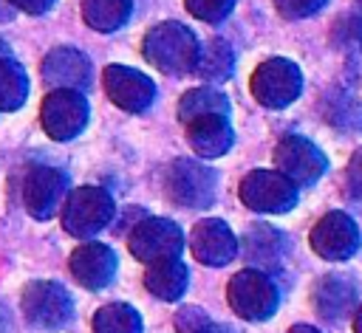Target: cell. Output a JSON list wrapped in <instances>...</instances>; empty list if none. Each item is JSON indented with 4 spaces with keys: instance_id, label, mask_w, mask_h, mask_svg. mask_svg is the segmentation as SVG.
Segmentation results:
<instances>
[{
    "instance_id": "cell-31",
    "label": "cell",
    "mask_w": 362,
    "mask_h": 333,
    "mask_svg": "<svg viewBox=\"0 0 362 333\" xmlns=\"http://www.w3.org/2000/svg\"><path fill=\"white\" fill-rule=\"evenodd\" d=\"M8 3L17 6V8H23V11H28V14H42V11L51 8L54 0H8Z\"/></svg>"
},
{
    "instance_id": "cell-34",
    "label": "cell",
    "mask_w": 362,
    "mask_h": 333,
    "mask_svg": "<svg viewBox=\"0 0 362 333\" xmlns=\"http://www.w3.org/2000/svg\"><path fill=\"white\" fill-rule=\"evenodd\" d=\"M354 330L362 333V308H359V313H356V319H354Z\"/></svg>"
},
{
    "instance_id": "cell-19",
    "label": "cell",
    "mask_w": 362,
    "mask_h": 333,
    "mask_svg": "<svg viewBox=\"0 0 362 333\" xmlns=\"http://www.w3.org/2000/svg\"><path fill=\"white\" fill-rule=\"evenodd\" d=\"M356 302V285L345 277H322L314 288V305L328 319H342Z\"/></svg>"
},
{
    "instance_id": "cell-29",
    "label": "cell",
    "mask_w": 362,
    "mask_h": 333,
    "mask_svg": "<svg viewBox=\"0 0 362 333\" xmlns=\"http://www.w3.org/2000/svg\"><path fill=\"white\" fill-rule=\"evenodd\" d=\"M325 0H274L277 11L286 17V20H300V17H308L314 11L322 8Z\"/></svg>"
},
{
    "instance_id": "cell-10",
    "label": "cell",
    "mask_w": 362,
    "mask_h": 333,
    "mask_svg": "<svg viewBox=\"0 0 362 333\" xmlns=\"http://www.w3.org/2000/svg\"><path fill=\"white\" fill-rule=\"evenodd\" d=\"M68 198V178L65 172L54 169V166H37L25 175V186H23V200L31 217L37 220H48L54 217L62 203Z\"/></svg>"
},
{
    "instance_id": "cell-6",
    "label": "cell",
    "mask_w": 362,
    "mask_h": 333,
    "mask_svg": "<svg viewBox=\"0 0 362 333\" xmlns=\"http://www.w3.org/2000/svg\"><path fill=\"white\" fill-rule=\"evenodd\" d=\"M240 198L249 209L255 212H269V214H280L288 212L297 203V186L272 169H255L243 178L240 183Z\"/></svg>"
},
{
    "instance_id": "cell-3",
    "label": "cell",
    "mask_w": 362,
    "mask_h": 333,
    "mask_svg": "<svg viewBox=\"0 0 362 333\" xmlns=\"http://www.w3.org/2000/svg\"><path fill=\"white\" fill-rule=\"evenodd\" d=\"M113 217V200L99 186H79L62 203V226L74 237H90Z\"/></svg>"
},
{
    "instance_id": "cell-17",
    "label": "cell",
    "mask_w": 362,
    "mask_h": 333,
    "mask_svg": "<svg viewBox=\"0 0 362 333\" xmlns=\"http://www.w3.org/2000/svg\"><path fill=\"white\" fill-rule=\"evenodd\" d=\"M238 248L257 271H274L286 257V237L272 226H252Z\"/></svg>"
},
{
    "instance_id": "cell-22",
    "label": "cell",
    "mask_w": 362,
    "mask_h": 333,
    "mask_svg": "<svg viewBox=\"0 0 362 333\" xmlns=\"http://www.w3.org/2000/svg\"><path fill=\"white\" fill-rule=\"evenodd\" d=\"M133 3L130 0H85L82 14L85 23L96 31H116L119 25L127 23Z\"/></svg>"
},
{
    "instance_id": "cell-11",
    "label": "cell",
    "mask_w": 362,
    "mask_h": 333,
    "mask_svg": "<svg viewBox=\"0 0 362 333\" xmlns=\"http://www.w3.org/2000/svg\"><path fill=\"white\" fill-rule=\"evenodd\" d=\"M274 164L294 186L314 183L325 172V155L303 135H286L274 147Z\"/></svg>"
},
{
    "instance_id": "cell-2",
    "label": "cell",
    "mask_w": 362,
    "mask_h": 333,
    "mask_svg": "<svg viewBox=\"0 0 362 333\" xmlns=\"http://www.w3.org/2000/svg\"><path fill=\"white\" fill-rule=\"evenodd\" d=\"M167 192L178 206L206 209L215 200L218 175L195 158H178L167 172Z\"/></svg>"
},
{
    "instance_id": "cell-16",
    "label": "cell",
    "mask_w": 362,
    "mask_h": 333,
    "mask_svg": "<svg viewBox=\"0 0 362 333\" xmlns=\"http://www.w3.org/2000/svg\"><path fill=\"white\" fill-rule=\"evenodd\" d=\"M42 79L48 87L57 90H85L90 85V62L74 48H57L42 62Z\"/></svg>"
},
{
    "instance_id": "cell-9",
    "label": "cell",
    "mask_w": 362,
    "mask_h": 333,
    "mask_svg": "<svg viewBox=\"0 0 362 333\" xmlns=\"http://www.w3.org/2000/svg\"><path fill=\"white\" fill-rule=\"evenodd\" d=\"M181 246H184L181 229L164 217H144L130 231V251L141 262H158V260L178 257Z\"/></svg>"
},
{
    "instance_id": "cell-5",
    "label": "cell",
    "mask_w": 362,
    "mask_h": 333,
    "mask_svg": "<svg viewBox=\"0 0 362 333\" xmlns=\"http://www.w3.org/2000/svg\"><path fill=\"white\" fill-rule=\"evenodd\" d=\"M303 76L288 59H266L252 73V93L266 107H286L300 96Z\"/></svg>"
},
{
    "instance_id": "cell-33",
    "label": "cell",
    "mask_w": 362,
    "mask_h": 333,
    "mask_svg": "<svg viewBox=\"0 0 362 333\" xmlns=\"http://www.w3.org/2000/svg\"><path fill=\"white\" fill-rule=\"evenodd\" d=\"M206 333H232L229 327H223V325H209L206 327Z\"/></svg>"
},
{
    "instance_id": "cell-15",
    "label": "cell",
    "mask_w": 362,
    "mask_h": 333,
    "mask_svg": "<svg viewBox=\"0 0 362 333\" xmlns=\"http://www.w3.org/2000/svg\"><path fill=\"white\" fill-rule=\"evenodd\" d=\"M71 274L79 285L99 291L116 274V254L105 243H85L71 254Z\"/></svg>"
},
{
    "instance_id": "cell-13",
    "label": "cell",
    "mask_w": 362,
    "mask_h": 333,
    "mask_svg": "<svg viewBox=\"0 0 362 333\" xmlns=\"http://www.w3.org/2000/svg\"><path fill=\"white\" fill-rule=\"evenodd\" d=\"M105 90L113 99V104H119L127 113L147 110L153 96H156L153 82L141 71L127 68V65H107L105 68Z\"/></svg>"
},
{
    "instance_id": "cell-7",
    "label": "cell",
    "mask_w": 362,
    "mask_h": 333,
    "mask_svg": "<svg viewBox=\"0 0 362 333\" xmlns=\"http://www.w3.org/2000/svg\"><path fill=\"white\" fill-rule=\"evenodd\" d=\"M23 313L28 316L31 325L45 327V330H57L71 319L74 302H71V293L62 285L40 279V282L25 285V291H23Z\"/></svg>"
},
{
    "instance_id": "cell-28",
    "label": "cell",
    "mask_w": 362,
    "mask_h": 333,
    "mask_svg": "<svg viewBox=\"0 0 362 333\" xmlns=\"http://www.w3.org/2000/svg\"><path fill=\"white\" fill-rule=\"evenodd\" d=\"M212 322H209V316L201 310V308H181L178 313H175V330L178 333H206V327H209Z\"/></svg>"
},
{
    "instance_id": "cell-35",
    "label": "cell",
    "mask_w": 362,
    "mask_h": 333,
    "mask_svg": "<svg viewBox=\"0 0 362 333\" xmlns=\"http://www.w3.org/2000/svg\"><path fill=\"white\" fill-rule=\"evenodd\" d=\"M0 56H6V42L0 40Z\"/></svg>"
},
{
    "instance_id": "cell-21",
    "label": "cell",
    "mask_w": 362,
    "mask_h": 333,
    "mask_svg": "<svg viewBox=\"0 0 362 333\" xmlns=\"http://www.w3.org/2000/svg\"><path fill=\"white\" fill-rule=\"evenodd\" d=\"M206 116H229V102L223 93L212 90V87H195V90L181 96L178 119L184 124H189L195 119H206Z\"/></svg>"
},
{
    "instance_id": "cell-25",
    "label": "cell",
    "mask_w": 362,
    "mask_h": 333,
    "mask_svg": "<svg viewBox=\"0 0 362 333\" xmlns=\"http://www.w3.org/2000/svg\"><path fill=\"white\" fill-rule=\"evenodd\" d=\"M93 333H141V319L130 305L110 302L96 310Z\"/></svg>"
},
{
    "instance_id": "cell-20",
    "label": "cell",
    "mask_w": 362,
    "mask_h": 333,
    "mask_svg": "<svg viewBox=\"0 0 362 333\" xmlns=\"http://www.w3.org/2000/svg\"><path fill=\"white\" fill-rule=\"evenodd\" d=\"M187 282H189V274H187V265L178 262V257L150 262V268L144 274V285L158 299H167V302L170 299H178L187 291Z\"/></svg>"
},
{
    "instance_id": "cell-24",
    "label": "cell",
    "mask_w": 362,
    "mask_h": 333,
    "mask_svg": "<svg viewBox=\"0 0 362 333\" xmlns=\"http://www.w3.org/2000/svg\"><path fill=\"white\" fill-rule=\"evenodd\" d=\"M28 96V76L20 62L0 56V110H17Z\"/></svg>"
},
{
    "instance_id": "cell-8",
    "label": "cell",
    "mask_w": 362,
    "mask_h": 333,
    "mask_svg": "<svg viewBox=\"0 0 362 333\" xmlns=\"http://www.w3.org/2000/svg\"><path fill=\"white\" fill-rule=\"evenodd\" d=\"M88 124V102L82 90H51L42 102V127L51 138L68 141Z\"/></svg>"
},
{
    "instance_id": "cell-32",
    "label": "cell",
    "mask_w": 362,
    "mask_h": 333,
    "mask_svg": "<svg viewBox=\"0 0 362 333\" xmlns=\"http://www.w3.org/2000/svg\"><path fill=\"white\" fill-rule=\"evenodd\" d=\"M288 333H320V330H314L311 325H294Z\"/></svg>"
},
{
    "instance_id": "cell-36",
    "label": "cell",
    "mask_w": 362,
    "mask_h": 333,
    "mask_svg": "<svg viewBox=\"0 0 362 333\" xmlns=\"http://www.w3.org/2000/svg\"><path fill=\"white\" fill-rule=\"evenodd\" d=\"M359 3H362V0H359Z\"/></svg>"
},
{
    "instance_id": "cell-27",
    "label": "cell",
    "mask_w": 362,
    "mask_h": 333,
    "mask_svg": "<svg viewBox=\"0 0 362 333\" xmlns=\"http://www.w3.org/2000/svg\"><path fill=\"white\" fill-rule=\"evenodd\" d=\"M232 3L235 0H187V8L204 23H218L232 11Z\"/></svg>"
},
{
    "instance_id": "cell-14",
    "label": "cell",
    "mask_w": 362,
    "mask_h": 333,
    "mask_svg": "<svg viewBox=\"0 0 362 333\" xmlns=\"http://www.w3.org/2000/svg\"><path fill=\"white\" fill-rule=\"evenodd\" d=\"M189 248L204 265H226L238 254V237L223 220H201L192 226Z\"/></svg>"
},
{
    "instance_id": "cell-23",
    "label": "cell",
    "mask_w": 362,
    "mask_h": 333,
    "mask_svg": "<svg viewBox=\"0 0 362 333\" xmlns=\"http://www.w3.org/2000/svg\"><path fill=\"white\" fill-rule=\"evenodd\" d=\"M232 65H235V54L223 40H209L204 48H198L195 71L206 82H223L232 73Z\"/></svg>"
},
{
    "instance_id": "cell-4",
    "label": "cell",
    "mask_w": 362,
    "mask_h": 333,
    "mask_svg": "<svg viewBox=\"0 0 362 333\" xmlns=\"http://www.w3.org/2000/svg\"><path fill=\"white\" fill-rule=\"evenodd\" d=\"M229 305L243 319H269L277 308V288L266 271L246 268L229 279Z\"/></svg>"
},
{
    "instance_id": "cell-18",
    "label": "cell",
    "mask_w": 362,
    "mask_h": 333,
    "mask_svg": "<svg viewBox=\"0 0 362 333\" xmlns=\"http://www.w3.org/2000/svg\"><path fill=\"white\" fill-rule=\"evenodd\" d=\"M187 138H189V147H192L201 158L223 155V152L232 147L229 116H206V119L189 121V124H187Z\"/></svg>"
},
{
    "instance_id": "cell-30",
    "label": "cell",
    "mask_w": 362,
    "mask_h": 333,
    "mask_svg": "<svg viewBox=\"0 0 362 333\" xmlns=\"http://www.w3.org/2000/svg\"><path fill=\"white\" fill-rule=\"evenodd\" d=\"M345 189L354 198H362V150L354 152L348 169H345Z\"/></svg>"
},
{
    "instance_id": "cell-1",
    "label": "cell",
    "mask_w": 362,
    "mask_h": 333,
    "mask_svg": "<svg viewBox=\"0 0 362 333\" xmlns=\"http://www.w3.org/2000/svg\"><path fill=\"white\" fill-rule=\"evenodd\" d=\"M144 56L164 73L181 76L189 73L198 62V42L195 34L181 23H161L147 31L144 37Z\"/></svg>"
},
{
    "instance_id": "cell-12",
    "label": "cell",
    "mask_w": 362,
    "mask_h": 333,
    "mask_svg": "<svg viewBox=\"0 0 362 333\" xmlns=\"http://www.w3.org/2000/svg\"><path fill=\"white\" fill-rule=\"evenodd\" d=\"M311 248L322 260H348L359 248V229L345 212H328L311 231Z\"/></svg>"
},
{
    "instance_id": "cell-26",
    "label": "cell",
    "mask_w": 362,
    "mask_h": 333,
    "mask_svg": "<svg viewBox=\"0 0 362 333\" xmlns=\"http://www.w3.org/2000/svg\"><path fill=\"white\" fill-rule=\"evenodd\" d=\"M331 37H334V45H337V48L359 51V48H362V8L345 11V14L337 20Z\"/></svg>"
}]
</instances>
